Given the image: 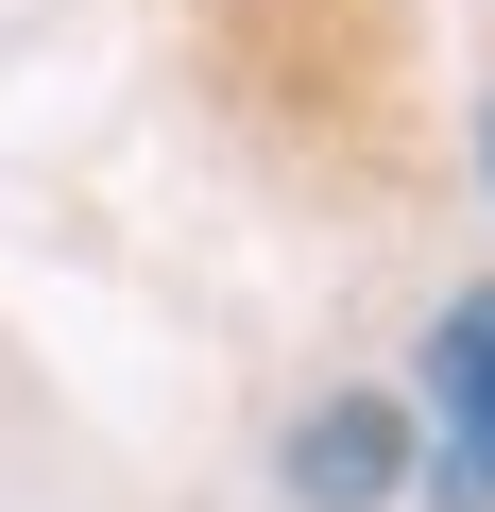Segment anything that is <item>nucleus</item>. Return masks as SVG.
Returning a JSON list of instances; mask_svg holds the SVG:
<instances>
[{"label":"nucleus","instance_id":"f257e3e1","mask_svg":"<svg viewBox=\"0 0 495 512\" xmlns=\"http://www.w3.org/2000/svg\"><path fill=\"white\" fill-rule=\"evenodd\" d=\"M427 478H444V512H495V291H461L427 325Z\"/></svg>","mask_w":495,"mask_h":512},{"label":"nucleus","instance_id":"f03ea898","mask_svg":"<svg viewBox=\"0 0 495 512\" xmlns=\"http://www.w3.org/2000/svg\"><path fill=\"white\" fill-rule=\"evenodd\" d=\"M393 461H410V427H393L376 393H325V410L291 427V495H308V512H376Z\"/></svg>","mask_w":495,"mask_h":512},{"label":"nucleus","instance_id":"7ed1b4c3","mask_svg":"<svg viewBox=\"0 0 495 512\" xmlns=\"http://www.w3.org/2000/svg\"><path fill=\"white\" fill-rule=\"evenodd\" d=\"M478 154H495V120H478Z\"/></svg>","mask_w":495,"mask_h":512}]
</instances>
